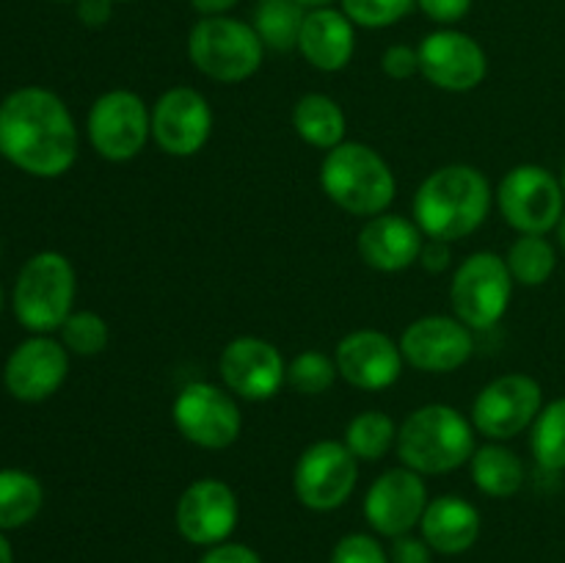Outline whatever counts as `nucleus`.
Wrapping results in <instances>:
<instances>
[{
  "mask_svg": "<svg viewBox=\"0 0 565 563\" xmlns=\"http://www.w3.org/2000/svg\"><path fill=\"white\" fill-rule=\"evenodd\" d=\"M64 342L50 334H31L9 353L3 364V386L14 401L42 403L64 386L70 375Z\"/></svg>",
  "mask_w": 565,
  "mask_h": 563,
  "instance_id": "obj_19",
  "label": "nucleus"
},
{
  "mask_svg": "<svg viewBox=\"0 0 565 563\" xmlns=\"http://www.w3.org/2000/svg\"><path fill=\"white\" fill-rule=\"evenodd\" d=\"M44 506V489L36 475L25 469H0V530L25 528Z\"/></svg>",
  "mask_w": 565,
  "mask_h": 563,
  "instance_id": "obj_26",
  "label": "nucleus"
},
{
  "mask_svg": "<svg viewBox=\"0 0 565 563\" xmlns=\"http://www.w3.org/2000/svg\"><path fill=\"white\" fill-rule=\"evenodd\" d=\"M75 11L86 28H103L114 14V0H77Z\"/></svg>",
  "mask_w": 565,
  "mask_h": 563,
  "instance_id": "obj_40",
  "label": "nucleus"
},
{
  "mask_svg": "<svg viewBox=\"0 0 565 563\" xmlns=\"http://www.w3.org/2000/svg\"><path fill=\"white\" fill-rule=\"evenodd\" d=\"M340 379L337 373L334 357L323 351H301L298 357H292L287 362V384L298 392V395L318 397L323 392H329L334 386V381Z\"/></svg>",
  "mask_w": 565,
  "mask_h": 563,
  "instance_id": "obj_31",
  "label": "nucleus"
},
{
  "mask_svg": "<svg viewBox=\"0 0 565 563\" xmlns=\"http://www.w3.org/2000/svg\"><path fill=\"white\" fill-rule=\"evenodd\" d=\"M241 522V502L226 480L199 478L185 486L174 506V528L188 544H224Z\"/></svg>",
  "mask_w": 565,
  "mask_h": 563,
  "instance_id": "obj_13",
  "label": "nucleus"
},
{
  "mask_svg": "<svg viewBox=\"0 0 565 563\" xmlns=\"http://www.w3.org/2000/svg\"><path fill=\"white\" fill-rule=\"evenodd\" d=\"M475 425L456 406L425 403L397 425V458L423 478L450 475L469 464L475 453Z\"/></svg>",
  "mask_w": 565,
  "mask_h": 563,
  "instance_id": "obj_3",
  "label": "nucleus"
},
{
  "mask_svg": "<svg viewBox=\"0 0 565 563\" xmlns=\"http://www.w3.org/2000/svg\"><path fill=\"white\" fill-rule=\"evenodd\" d=\"M513 282L524 287H541L557 268V248L546 235H519L505 254Z\"/></svg>",
  "mask_w": 565,
  "mask_h": 563,
  "instance_id": "obj_29",
  "label": "nucleus"
},
{
  "mask_svg": "<svg viewBox=\"0 0 565 563\" xmlns=\"http://www.w3.org/2000/svg\"><path fill=\"white\" fill-rule=\"evenodd\" d=\"M494 202L519 235H550L565 213L561 177L539 163L513 166L497 185Z\"/></svg>",
  "mask_w": 565,
  "mask_h": 563,
  "instance_id": "obj_9",
  "label": "nucleus"
},
{
  "mask_svg": "<svg viewBox=\"0 0 565 563\" xmlns=\"http://www.w3.org/2000/svg\"><path fill=\"white\" fill-rule=\"evenodd\" d=\"M0 309H3V287H0Z\"/></svg>",
  "mask_w": 565,
  "mask_h": 563,
  "instance_id": "obj_46",
  "label": "nucleus"
},
{
  "mask_svg": "<svg viewBox=\"0 0 565 563\" xmlns=\"http://www.w3.org/2000/svg\"><path fill=\"white\" fill-rule=\"evenodd\" d=\"M359 480V461L345 442H312L298 456L292 469V491L303 508L315 513H329L351 500Z\"/></svg>",
  "mask_w": 565,
  "mask_h": 563,
  "instance_id": "obj_11",
  "label": "nucleus"
},
{
  "mask_svg": "<svg viewBox=\"0 0 565 563\" xmlns=\"http://www.w3.org/2000/svg\"><path fill=\"white\" fill-rule=\"evenodd\" d=\"M55 3H77V0H55Z\"/></svg>",
  "mask_w": 565,
  "mask_h": 563,
  "instance_id": "obj_47",
  "label": "nucleus"
},
{
  "mask_svg": "<svg viewBox=\"0 0 565 563\" xmlns=\"http://www.w3.org/2000/svg\"><path fill=\"white\" fill-rule=\"evenodd\" d=\"M180 436L202 450H226L241 439L243 414L237 397L213 381H191L171 403Z\"/></svg>",
  "mask_w": 565,
  "mask_h": 563,
  "instance_id": "obj_10",
  "label": "nucleus"
},
{
  "mask_svg": "<svg viewBox=\"0 0 565 563\" xmlns=\"http://www.w3.org/2000/svg\"><path fill=\"white\" fill-rule=\"evenodd\" d=\"M530 450L546 472H565V397L544 403L530 428Z\"/></svg>",
  "mask_w": 565,
  "mask_h": 563,
  "instance_id": "obj_30",
  "label": "nucleus"
},
{
  "mask_svg": "<svg viewBox=\"0 0 565 563\" xmlns=\"http://www.w3.org/2000/svg\"><path fill=\"white\" fill-rule=\"evenodd\" d=\"M425 235L417 221L390 213V210L364 221L356 237L362 263L381 274H401V270L412 268L419 259Z\"/></svg>",
  "mask_w": 565,
  "mask_h": 563,
  "instance_id": "obj_21",
  "label": "nucleus"
},
{
  "mask_svg": "<svg viewBox=\"0 0 565 563\" xmlns=\"http://www.w3.org/2000/svg\"><path fill=\"white\" fill-rule=\"evenodd\" d=\"M434 555L436 552L430 550V544L423 539V535L406 533L392 539V546H390L392 563H434Z\"/></svg>",
  "mask_w": 565,
  "mask_h": 563,
  "instance_id": "obj_36",
  "label": "nucleus"
},
{
  "mask_svg": "<svg viewBox=\"0 0 565 563\" xmlns=\"http://www.w3.org/2000/svg\"><path fill=\"white\" fill-rule=\"evenodd\" d=\"M480 533H483V517L478 506L458 495L434 497L419 522V535L428 541L430 550L447 557L472 550Z\"/></svg>",
  "mask_w": 565,
  "mask_h": 563,
  "instance_id": "obj_23",
  "label": "nucleus"
},
{
  "mask_svg": "<svg viewBox=\"0 0 565 563\" xmlns=\"http://www.w3.org/2000/svg\"><path fill=\"white\" fill-rule=\"evenodd\" d=\"M193 70L215 83H243L263 70L265 44L252 22L235 17H202L188 33Z\"/></svg>",
  "mask_w": 565,
  "mask_h": 563,
  "instance_id": "obj_6",
  "label": "nucleus"
},
{
  "mask_svg": "<svg viewBox=\"0 0 565 563\" xmlns=\"http://www.w3.org/2000/svg\"><path fill=\"white\" fill-rule=\"evenodd\" d=\"M417 9L436 25H456L472 11V0H417Z\"/></svg>",
  "mask_w": 565,
  "mask_h": 563,
  "instance_id": "obj_37",
  "label": "nucleus"
},
{
  "mask_svg": "<svg viewBox=\"0 0 565 563\" xmlns=\"http://www.w3.org/2000/svg\"><path fill=\"white\" fill-rule=\"evenodd\" d=\"M0 563H14V550H11L9 539L3 535V530H0Z\"/></svg>",
  "mask_w": 565,
  "mask_h": 563,
  "instance_id": "obj_43",
  "label": "nucleus"
},
{
  "mask_svg": "<svg viewBox=\"0 0 565 563\" xmlns=\"http://www.w3.org/2000/svg\"><path fill=\"white\" fill-rule=\"evenodd\" d=\"M296 50L318 72H340L356 53V25L334 6L307 11Z\"/></svg>",
  "mask_w": 565,
  "mask_h": 563,
  "instance_id": "obj_22",
  "label": "nucleus"
},
{
  "mask_svg": "<svg viewBox=\"0 0 565 563\" xmlns=\"http://www.w3.org/2000/svg\"><path fill=\"white\" fill-rule=\"evenodd\" d=\"M292 130L298 132L303 144L329 152V149L348 141V116L342 105L329 94H303L292 108Z\"/></svg>",
  "mask_w": 565,
  "mask_h": 563,
  "instance_id": "obj_25",
  "label": "nucleus"
},
{
  "mask_svg": "<svg viewBox=\"0 0 565 563\" xmlns=\"http://www.w3.org/2000/svg\"><path fill=\"white\" fill-rule=\"evenodd\" d=\"M296 3L301 6V9L315 11V9H331V6L340 3V0H296Z\"/></svg>",
  "mask_w": 565,
  "mask_h": 563,
  "instance_id": "obj_42",
  "label": "nucleus"
},
{
  "mask_svg": "<svg viewBox=\"0 0 565 563\" xmlns=\"http://www.w3.org/2000/svg\"><path fill=\"white\" fill-rule=\"evenodd\" d=\"M303 17H307V9H301L296 0H259L252 25L265 47L276 53H290L298 47Z\"/></svg>",
  "mask_w": 565,
  "mask_h": 563,
  "instance_id": "obj_28",
  "label": "nucleus"
},
{
  "mask_svg": "<svg viewBox=\"0 0 565 563\" xmlns=\"http://www.w3.org/2000/svg\"><path fill=\"white\" fill-rule=\"evenodd\" d=\"M114 3H132V0H114Z\"/></svg>",
  "mask_w": 565,
  "mask_h": 563,
  "instance_id": "obj_48",
  "label": "nucleus"
},
{
  "mask_svg": "<svg viewBox=\"0 0 565 563\" xmlns=\"http://www.w3.org/2000/svg\"><path fill=\"white\" fill-rule=\"evenodd\" d=\"M541 408H544V390L539 381L527 373H505L478 392L469 419L475 431L489 442H508L533 428Z\"/></svg>",
  "mask_w": 565,
  "mask_h": 563,
  "instance_id": "obj_12",
  "label": "nucleus"
},
{
  "mask_svg": "<svg viewBox=\"0 0 565 563\" xmlns=\"http://www.w3.org/2000/svg\"><path fill=\"white\" fill-rule=\"evenodd\" d=\"M342 442L359 464H375L395 450L397 423L381 408H364L345 425Z\"/></svg>",
  "mask_w": 565,
  "mask_h": 563,
  "instance_id": "obj_27",
  "label": "nucleus"
},
{
  "mask_svg": "<svg viewBox=\"0 0 565 563\" xmlns=\"http://www.w3.org/2000/svg\"><path fill=\"white\" fill-rule=\"evenodd\" d=\"M417 263L423 265L428 274H445L452 263V243L436 241V237H425Z\"/></svg>",
  "mask_w": 565,
  "mask_h": 563,
  "instance_id": "obj_39",
  "label": "nucleus"
},
{
  "mask_svg": "<svg viewBox=\"0 0 565 563\" xmlns=\"http://www.w3.org/2000/svg\"><path fill=\"white\" fill-rule=\"evenodd\" d=\"M199 563H263V557L254 546L241 544V541H224V544L204 550Z\"/></svg>",
  "mask_w": 565,
  "mask_h": 563,
  "instance_id": "obj_38",
  "label": "nucleus"
},
{
  "mask_svg": "<svg viewBox=\"0 0 565 563\" xmlns=\"http://www.w3.org/2000/svg\"><path fill=\"white\" fill-rule=\"evenodd\" d=\"M513 276L497 252H475L456 268L450 282V307L472 331H486L505 318L513 296Z\"/></svg>",
  "mask_w": 565,
  "mask_h": 563,
  "instance_id": "obj_7",
  "label": "nucleus"
},
{
  "mask_svg": "<svg viewBox=\"0 0 565 563\" xmlns=\"http://www.w3.org/2000/svg\"><path fill=\"white\" fill-rule=\"evenodd\" d=\"M86 136L99 158L127 163L138 158L152 138V108L130 88H110L88 108Z\"/></svg>",
  "mask_w": 565,
  "mask_h": 563,
  "instance_id": "obj_8",
  "label": "nucleus"
},
{
  "mask_svg": "<svg viewBox=\"0 0 565 563\" xmlns=\"http://www.w3.org/2000/svg\"><path fill=\"white\" fill-rule=\"evenodd\" d=\"M419 75L450 94L475 92L489 75L483 44L456 28H439L419 42Z\"/></svg>",
  "mask_w": 565,
  "mask_h": 563,
  "instance_id": "obj_14",
  "label": "nucleus"
},
{
  "mask_svg": "<svg viewBox=\"0 0 565 563\" xmlns=\"http://www.w3.org/2000/svg\"><path fill=\"white\" fill-rule=\"evenodd\" d=\"M340 9L356 28L381 31L406 20L417 9V0H340Z\"/></svg>",
  "mask_w": 565,
  "mask_h": 563,
  "instance_id": "obj_33",
  "label": "nucleus"
},
{
  "mask_svg": "<svg viewBox=\"0 0 565 563\" xmlns=\"http://www.w3.org/2000/svg\"><path fill=\"white\" fill-rule=\"evenodd\" d=\"M337 373L345 384L364 392H381L403 375L401 342L379 329H353L334 348Z\"/></svg>",
  "mask_w": 565,
  "mask_h": 563,
  "instance_id": "obj_20",
  "label": "nucleus"
},
{
  "mask_svg": "<svg viewBox=\"0 0 565 563\" xmlns=\"http://www.w3.org/2000/svg\"><path fill=\"white\" fill-rule=\"evenodd\" d=\"M81 149L75 116L64 99L42 86L14 88L0 103V155L39 180L64 177Z\"/></svg>",
  "mask_w": 565,
  "mask_h": 563,
  "instance_id": "obj_1",
  "label": "nucleus"
},
{
  "mask_svg": "<svg viewBox=\"0 0 565 563\" xmlns=\"http://www.w3.org/2000/svg\"><path fill=\"white\" fill-rule=\"evenodd\" d=\"M218 373L226 390L248 403H265L287 384V362L279 348L265 337L243 334L224 346Z\"/></svg>",
  "mask_w": 565,
  "mask_h": 563,
  "instance_id": "obj_15",
  "label": "nucleus"
},
{
  "mask_svg": "<svg viewBox=\"0 0 565 563\" xmlns=\"http://www.w3.org/2000/svg\"><path fill=\"white\" fill-rule=\"evenodd\" d=\"M381 70L392 81H412L419 75V53L412 44H390L381 55Z\"/></svg>",
  "mask_w": 565,
  "mask_h": 563,
  "instance_id": "obj_35",
  "label": "nucleus"
},
{
  "mask_svg": "<svg viewBox=\"0 0 565 563\" xmlns=\"http://www.w3.org/2000/svg\"><path fill=\"white\" fill-rule=\"evenodd\" d=\"M61 342L75 357H97L108 348V320L94 309H75L61 326Z\"/></svg>",
  "mask_w": 565,
  "mask_h": 563,
  "instance_id": "obj_32",
  "label": "nucleus"
},
{
  "mask_svg": "<svg viewBox=\"0 0 565 563\" xmlns=\"http://www.w3.org/2000/svg\"><path fill=\"white\" fill-rule=\"evenodd\" d=\"M428 502L430 497L423 475L401 464V467L381 472L370 484L362 511L373 533L397 539V535L414 533L419 528Z\"/></svg>",
  "mask_w": 565,
  "mask_h": 563,
  "instance_id": "obj_17",
  "label": "nucleus"
},
{
  "mask_svg": "<svg viewBox=\"0 0 565 563\" xmlns=\"http://www.w3.org/2000/svg\"><path fill=\"white\" fill-rule=\"evenodd\" d=\"M397 342L406 364L419 373H456L475 353V331L456 315H423Z\"/></svg>",
  "mask_w": 565,
  "mask_h": 563,
  "instance_id": "obj_18",
  "label": "nucleus"
},
{
  "mask_svg": "<svg viewBox=\"0 0 565 563\" xmlns=\"http://www.w3.org/2000/svg\"><path fill=\"white\" fill-rule=\"evenodd\" d=\"M555 235H557V243H561V248L565 252V213L561 215V221H557L555 226Z\"/></svg>",
  "mask_w": 565,
  "mask_h": 563,
  "instance_id": "obj_44",
  "label": "nucleus"
},
{
  "mask_svg": "<svg viewBox=\"0 0 565 563\" xmlns=\"http://www.w3.org/2000/svg\"><path fill=\"white\" fill-rule=\"evenodd\" d=\"M561 185H563V193H565V163H563V171H561Z\"/></svg>",
  "mask_w": 565,
  "mask_h": 563,
  "instance_id": "obj_45",
  "label": "nucleus"
},
{
  "mask_svg": "<svg viewBox=\"0 0 565 563\" xmlns=\"http://www.w3.org/2000/svg\"><path fill=\"white\" fill-rule=\"evenodd\" d=\"M193 11L202 17H224L237 6V0H191Z\"/></svg>",
  "mask_w": 565,
  "mask_h": 563,
  "instance_id": "obj_41",
  "label": "nucleus"
},
{
  "mask_svg": "<svg viewBox=\"0 0 565 563\" xmlns=\"http://www.w3.org/2000/svg\"><path fill=\"white\" fill-rule=\"evenodd\" d=\"M213 108L191 86L166 88L152 105V141L169 158H193L213 136Z\"/></svg>",
  "mask_w": 565,
  "mask_h": 563,
  "instance_id": "obj_16",
  "label": "nucleus"
},
{
  "mask_svg": "<svg viewBox=\"0 0 565 563\" xmlns=\"http://www.w3.org/2000/svg\"><path fill=\"white\" fill-rule=\"evenodd\" d=\"M329 563H392L390 550H384L375 535L370 533H348L331 550Z\"/></svg>",
  "mask_w": 565,
  "mask_h": 563,
  "instance_id": "obj_34",
  "label": "nucleus"
},
{
  "mask_svg": "<svg viewBox=\"0 0 565 563\" xmlns=\"http://www.w3.org/2000/svg\"><path fill=\"white\" fill-rule=\"evenodd\" d=\"M491 204L494 191L483 171L469 163H447L419 182L412 210L425 237L456 243L486 224Z\"/></svg>",
  "mask_w": 565,
  "mask_h": 563,
  "instance_id": "obj_2",
  "label": "nucleus"
},
{
  "mask_svg": "<svg viewBox=\"0 0 565 563\" xmlns=\"http://www.w3.org/2000/svg\"><path fill=\"white\" fill-rule=\"evenodd\" d=\"M469 472H472L475 489L494 500L513 497L527 478L524 461L505 442H486V445L475 447L472 458H469Z\"/></svg>",
  "mask_w": 565,
  "mask_h": 563,
  "instance_id": "obj_24",
  "label": "nucleus"
},
{
  "mask_svg": "<svg viewBox=\"0 0 565 563\" xmlns=\"http://www.w3.org/2000/svg\"><path fill=\"white\" fill-rule=\"evenodd\" d=\"M77 276L61 252H36L25 259L11 290V309L31 334H53L75 312Z\"/></svg>",
  "mask_w": 565,
  "mask_h": 563,
  "instance_id": "obj_5",
  "label": "nucleus"
},
{
  "mask_svg": "<svg viewBox=\"0 0 565 563\" xmlns=\"http://www.w3.org/2000/svg\"><path fill=\"white\" fill-rule=\"evenodd\" d=\"M320 188L337 208L362 219L386 213L397 196L395 171L364 141H342L323 155Z\"/></svg>",
  "mask_w": 565,
  "mask_h": 563,
  "instance_id": "obj_4",
  "label": "nucleus"
}]
</instances>
